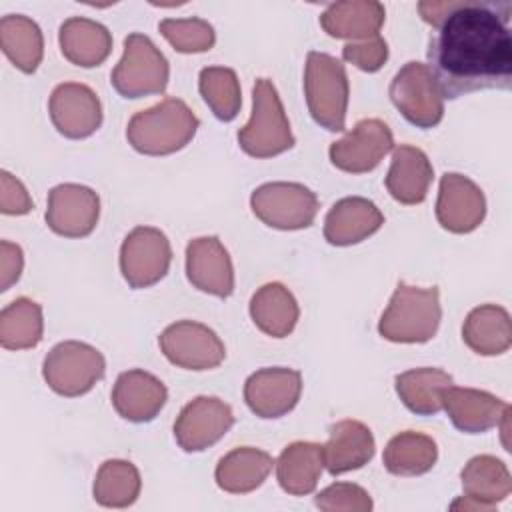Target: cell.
Segmentation results:
<instances>
[{
    "label": "cell",
    "mask_w": 512,
    "mask_h": 512,
    "mask_svg": "<svg viewBox=\"0 0 512 512\" xmlns=\"http://www.w3.org/2000/svg\"><path fill=\"white\" fill-rule=\"evenodd\" d=\"M314 504L324 512H370L372 498L370 494L352 482H334L320 490L314 498Z\"/></svg>",
    "instance_id": "cell-38"
},
{
    "label": "cell",
    "mask_w": 512,
    "mask_h": 512,
    "mask_svg": "<svg viewBox=\"0 0 512 512\" xmlns=\"http://www.w3.org/2000/svg\"><path fill=\"white\" fill-rule=\"evenodd\" d=\"M172 262L168 236L154 226H136L120 246V272L130 288L140 290L160 282Z\"/></svg>",
    "instance_id": "cell-10"
},
{
    "label": "cell",
    "mask_w": 512,
    "mask_h": 512,
    "mask_svg": "<svg viewBox=\"0 0 512 512\" xmlns=\"http://www.w3.org/2000/svg\"><path fill=\"white\" fill-rule=\"evenodd\" d=\"M54 128L72 140L92 136L102 124V104L98 94L80 82L58 84L48 100Z\"/></svg>",
    "instance_id": "cell-15"
},
{
    "label": "cell",
    "mask_w": 512,
    "mask_h": 512,
    "mask_svg": "<svg viewBox=\"0 0 512 512\" xmlns=\"http://www.w3.org/2000/svg\"><path fill=\"white\" fill-rule=\"evenodd\" d=\"M272 466L274 460L268 452L252 446H240L218 460L214 478L218 488L224 492L248 494L264 484Z\"/></svg>",
    "instance_id": "cell-29"
},
{
    "label": "cell",
    "mask_w": 512,
    "mask_h": 512,
    "mask_svg": "<svg viewBox=\"0 0 512 512\" xmlns=\"http://www.w3.org/2000/svg\"><path fill=\"white\" fill-rule=\"evenodd\" d=\"M24 268V254L18 244L8 240L0 242V290L6 292L12 284L18 282Z\"/></svg>",
    "instance_id": "cell-41"
},
{
    "label": "cell",
    "mask_w": 512,
    "mask_h": 512,
    "mask_svg": "<svg viewBox=\"0 0 512 512\" xmlns=\"http://www.w3.org/2000/svg\"><path fill=\"white\" fill-rule=\"evenodd\" d=\"M234 424L230 404L216 396H196L178 414L174 438L184 452H202L214 446Z\"/></svg>",
    "instance_id": "cell-13"
},
{
    "label": "cell",
    "mask_w": 512,
    "mask_h": 512,
    "mask_svg": "<svg viewBox=\"0 0 512 512\" xmlns=\"http://www.w3.org/2000/svg\"><path fill=\"white\" fill-rule=\"evenodd\" d=\"M142 488V478L138 468L120 458H112L100 464L94 486H92V496L100 506L106 508H126L132 506Z\"/></svg>",
    "instance_id": "cell-35"
},
{
    "label": "cell",
    "mask_w": 512,
    "mask_h": 512,
    "mask_svg": "<svg viewBox=\"0 0 512 512\" xmlns=\"http://www.w3.org/2000/svg\"><path fill=\"white\" fill-rule=\"evenodd\" d=\"M464 496L452 502V510H492L506 500L512 490V478L506 464L490 454L474 456L460 472Z\"/></svg>",
    "instance_id": "cell-19"
},
{
    "label": "cell",
    "mask_w": 512,
    "mask_h": 512,
    "mask_svg": "<svg viewBox=\"0 0 512 512\" xmlns=\"http://www.w3.org/2000/svg\"><path fill=\"white\" fill-rule=\"evenodd\" d=\"M250 318L272 338H286L296 328L300 308L294 294L280 282L260 286L250 298Z\"/></svg>",
    "instance_id": "cell-30"
},
{
    "label": "cell",
    "mask_w": 512,
    "mask_h": 512,
    "mask_svg": "<svg viewBox=\"0 0 512 512\" xmlns=\"http://www.w3.org/2000/svg\"><path fill=\"white\" fill-rule=\"evenodd\" d=\"M48 228L64 238H84L92 234L100 218L98 194L82 184L66 182L48 192Z\"/></svg>",
    "instance_id": "cell-14"
},
{
    "label": "cell",
    "mask_w": 512,
    "mask_h": 512,
    "mask_svg": "<svg viewBox=\"0 0 512 512\" xmlns=\"http://www.w3.org/2000/svg\"><path fill=\"white\" fill-rule=\"evenodd\" d=\"M158 344L166 360L184 370H212L226 358V348L218 334L194 320H180L166 326Z\"/></svg>",
    "instance_id": "cell-11"
},
{
    "label": "cell",
    "mask_w": 512,
    "mask_h": 512,
    "mask_svg": "<svg viewBox=\"0 0 512 512\" xmlns=\"http://www.w3.org/2000/svg\"><path fill=\"white\" fill-rule=\"evenodd\" d=\"M442 320L440 292L436 286L420 288L400 282L380 316L378 332L398 344H422L436 336Z\"/></svg>",
    "instance_id": "cell-3"
},
{
    "label": "cell",
    "mask_w": 512,
    "mask_h": 512,
    "mask_svg": "<svg viewBox=\"0 0 512 512\" xmlns=\"http://www.w3.org/2000/svg\"><path fill=\"white\" fill-rule=\"evenodd\" d=\"M288 116L276 86L268 78H258L252 88V114L238 130L240 148L252 158H272L294 146Z\"/></svg>",
    "instance_id": "cell-5"
},
{
    "label": "cell",
    "mask_w": 512,
    "mask_h": 512,
    "mask_svg": "<svg viewBox=\"0 0 512 512\" xmlns=\"http://www.w3.org/2000/svg\"><path fill=\"white\" fill-rule=\"evenodd\" d=\"M170 64L160 48L140 32L124 38V54L110 74V84L122 98L162 94L168 86Z\"/></svg>",
    "instance_id": "cell-6"
},
{
    "label": "cell",
    "mask_w": 512,
    "mask_h": 512,
    "mask_svg": "<svg viewBox=\"0 0 512 512\" xmlns=\"http://www.w3.org/2000/svg\"><path fill=\"white\" fill-rule=\"evenodd\" d=\"M376 442L372 430L360 420H340L330 426L328 442L322 444L324 468L332 476H340L362 468L374 456Z\"/></svg>",
    "instance_id": "cell-22"
},
{
    "label": "cell",
    "mask_w": 512,
    "mask_h": 512,
    "mask_svg": "<svg viewBox=\"0 0 512 512\" xmlns=\"http://www.w3.org/2000/svg\"><path fill=\"white\" fill-rule=\"evenodd\" d=\"M442 408L446 410L452 424L466 434H482L494 426H500L502 420L510 414V406L478 388H460L450 384L442 392Z\"/></svg>",
    "instance_id": "cell-20"
},
{
    "label": "cell",
    "mask_w": 512,
    "mask_h": 512,
    "mask_svg": "<svg viewBox=\"0 0 512 512\" xmlns=\"http://www.w3.org/2000/svg\"><path fill=\"white\" fill-rule=\"evenodd\" d=\"M392 104L416 128L428 130L442 122L444 96L422 62H406L392 78L388 88Z\"/></svg>",
    "instance_id": "cell-8"
},
{
    "label": "cell",
    "mask_w": 512,
    "mask_h": 512,
    "mask_svg": "<svg viewBox=\"0 0 512 512\" xmlns=\"http://www.w3.org/2000/svg\"><path fill=\"white\" fill-rule=\"evenodd\" d=\"M110 398L118 416L134 424H144L160 414L168 400V390L154 374L134 368L116 378Z\"/></svg>",
    "instance_id": "cell-21"
},
{
    "label": "cell",
    "mask_w": 512,
    "mask_h": 512,
    "mask_svg": "<svg viewBox=\"0 0 512 512\" xmlns=\"http://www.w3.org/2000/svg\"><path fill=\"white\" fill-rule=\"evenodd\" d=\"M342 58L362 72H378L388 60V44L380 34L368 40L348 42L342 48Z\"/></svg>",
    "instance_id": "cell-39"
},
{
    "label": "cell",
    "mask_w": 512,
    "mask_h": 512,
    "mask_svg": "<svg viewBox=\"0 0 512 512\" xmlns=\"http://www.w3.org/2000/svg\"><path fill=\"white\" fill-rule=\"evenodd\" d=\"M304 96L314 122L328 132H342L348 108V74L344 64L324 52H308Z\"/></svg>",
    "instance_id": "cell-4"
},
{
    "label": "cell",
    "mask_w": 512,
    "mask_h": 512,
    "mask_svg": "<svg viewBox=\"0 0 512 512\" xmlns=\"http://www.w3.org/2000/svg\"><path fill=\"white\" fill-rule=\"evenodd\" d=\"M302 394V374L292 368H260L244 384V402L258 418H280L294 410Z\"/></svg>",
    "instance_id": "cell-17"
},
{
    "label": "cell",
    "mask_w": 512,
    "mask_h": 512,
    "mask_svg": "<svg viewBox=\"0 0 512 512\" xmlns=\"http://www.w3.org/2000/svg\"><path fill=\"white\" fill-rule=\"evenodd\" d=\"M44 334L42 308L32 298L20 296L0 312V344L6 350H28L40 344Z\"/></svg>",
    "instance_id": "cell-34"
},
{
    "label": "cell",
    "mask_w": 512,
    "mask_h": 512,
    "mask_svg": "<svg viewBox=\"0 0 512 512\" xmlns=\"http://www.w3.org/2000/svg\"><path fill=\"white\" fill-rule=\"evenodd\" d=\"M420 16L436 34L428 44V68L444 98L512 84L510 2H420Z\"/></svg>",
    "instance_id": "cell-1"
},
{
    "label": "cell",
    "mask_w": 512,
    "mask_h": 512,
    "mask_svg": "<svg viewBox=\"0 0 512 512\" xmlns=\"http://www.w3.org/2000/svg\"><path fill=\"white\" fill-rule=\"evenodd\" d=\"M160 34L168 44L182 54L208 52L216 42V32L210 22L202 18H164L158 24Z\"/></svg>",
    "instance_id": "cell-37"
},
{
    "label": "cell",
    "mask_w": 512,
    "mask_h": 512,
    "mask_svg": "<svg viewBox=\"0 0 512 512\" xmlns=\"http://www.w3.org/2000/svg\"><path fill=\"white\" fill-rule=\"evenodd\" d=\"M198 90L212 114L222 120L230 122L238 116L242 106L240 82L232 68L226 66H208L200 70Z\"/></svg>",
    "instance_id": "cell-36"
},
{
    "label": "cell",
    "mask_w": 512,
    "mask_h": 512,
    "mask_svg": "<svg viewBox=\"0 0 512 512\" xmlns=\"http://www.w3.org/2000/svg\"><path fill=\"white\" fill-rule=\"evenodd\" d=\"M198 118L180 98L162 102L136 112L128 126V144L146 156H168L182 150L198 130Z\"/></svg>",
    "instance_id": "cell-2"
},
{
    "label": "cell",
    "mask_w": 512,
    "mask_h": 512,
    "mask_svg": "<svg viewBox=\"0 0 512 512\" xmlns=\"http://www.w3.org/2000/svg\"><path fill=\"white\" fill-rule=\"evenodd\" d=\"M188 282L210 296L228 298L234 292V266L216 236H200L186 246Z\"/></svg>",
    "instance_id": "cell-18"
},
{
    "label": "cell",
    "mask_w": 512,
    "mask_h": 512,
    "mask_svg": "<svg viewBox=\"0 0 512 512\" xmlns=\"http://www.w3.org/2000/svg\"><path fill=\"white\" fill-rule=\"evenodd\" d=\"M486 216V198L476 182L458 172H446L440 178L436 218L452 234L476 230Z\"/></svg>",
    "instance_id": "cell-16"
},
{
    "label": "cell",
    "mask_w": 512,
    "mask_h": 512,
    "mask_svg": "<svg viewBox=\"0 0 512 512\" xmlns=\"http://www.w3.org/2000/svg\"><path fill=\"white\" fill-rule=\"evenodd\" d=\"M384 20L386 10L374 0L334 2L320 14V26L328 36L350 42L378 36Z\"/></svg>",
    "instance_id": "cell-26"
},
{
    "label": "cell",
    "mask_w": 512,
    "mask_h": 512,
    "mask_svg": "<svg viewBox=\"0 0 512 512\" xmlns=\"http://www.w3.org/2000/svg\"><path fill=\"white\" fill-rule=\"evenodd\" d=\"M394 150V136L386 122L378 118H364L330 144V162L348 174H364L374 170L380 160Z\"/></svg>",
    "instance_id": "cell-12"
},
{
    "label": "cell",
    "mask_w": 512,
    "mask_h": 512,
    "mask_svg": "<svg viewBox=\"0 0 512 512\" xmlns=\"http://www.w3.org/2000/svg\"><path fill=\"white\" fill-rule=\"evenodd\" d=\"M58 44L68 62L80 68H94L110 56L112 34L96 20L72 16L60 24Z\"/></svg>",
    "instance_id": "cell-25"
},
{
    "label": "cell",
    "mask_w": 512,
    "mask_h": 512,
    "mask_svg": "<svg viewBox=\"0 0 512 512\" xmlns=\"http://www.w3.org/2000/svg\"><path fill=\"white\" fill-rule=\"evenodd\" d=\"M462 340L480 356L504 354L512 344L508 310L498 304H482L472 308L462 324Z\"/></svg>",
    "instance_id": "cell-28"
},
{
    "label": "cell",
    "mask_w": 512,
    "mask_h": 512,
    "mask_svg": "<svg viewBox=\"0 0 512 512\" xmlns=\"http://www.w3.org/2000/svg\"><path fill=\"white\" fill-rule=\"evenodd\" d=\"M254 216L276 230H302L318 214V196L300 182H266L250 196Z\"/></svg>",
    "instance_id": "cell-9"
},
{
    "label": "cell",
    "mask_w": 512,
    "mask_h": 512,
    "mask_svg": "<svg viewBox=\"0 0 512 512\" xmlns=\"http://www.w3.org/2000/svg\"><path fill=\"white\" fill-rule=\"evenodd\" d=\"M384 224V214L380 208L362 196H346L338 200L324 218V238L332 246H352Z\"/></svg>",
    "instance_id": "cell-23"
},
{
    "label": "cell",
    "mask_w": 512,
    "mask_h": 512,
    "mask_svg": "<svg viewBox=\"0 0 512 512\" xmlns=\"http://www.w3.org/2000/svg\"><path fill=\"white\" fill-rule=\"evenodd\" d=\"M276 466V480L280 488L290 496H306L312 494L318 486L324 458H322V444L318 442H292L288 444L278 460Z\"/></svg>",
    "instance_id": "cell-27"
},
{
    "label": "cell",
    "mask_w": 512,
    "mask_h": 512,
    "mask_svg": "<svg viewBox=\"0 0 512 512\" xmlns=\"http://www.w3.org/2000/svg\"><path fill=\"white\" fill-rule=\"evenodd\" d=\"M0 46L6 58L24 74L36 72L44 56L40 26L24 14H6L0 20Z\"/></svg>",
    "instance_id": "cell-31"
},
{
    "label": "cell",
    "mask_w": 512,
    "mask_h": 512,
    "mask_svg": "<svg viewBox=\"0 0 512 512\" xmlns=\"http://www.w3.org/2000/svg\"><path fill=\"white\" fill-rule=\"evenodd\" d=\"M106 360L100 350L86 342L64 340L50 348L42 362V376L48 388L64 398L90 392L104 378Z\"/></svg>",
    "instance_id": "cell-7"
},
{
    "label": "cell",
    "mask_w": 512,
    "mask_h": 512,
    "mask_svg": "<svg viewBox=\"0 0 512 512\" xmlns=\"http://www.w3.org/2000/svg\"><path fill=\"white\" fill-rule=\"evenodd\" d=\"M434 178V168L428 156L410 144H400L392 150V162L386 174V190L390 196L406 206L426 200Z\"/></svg>",
    "instance_id": "cell-24"
},
{
    "label": "cell",
    "mask_w": 512,
    "mask_h": 512,
    "mask_svg": "<svg viewBox=\"0 0 512 512\" xmlns=\"http://www.w3.org/2000/svg\"><path fill=\"white\" fill-rule=\"evenodd\" d=\"M0 212L8 216H22L34 208V202L24 184L8 170L0 172Z\"/></svg>",
    "instance_id": "cell-40"
},
{
    "label": "cell",
    "mask_w": 512,
    "mask_h": 512,
    "mask_svg": "<svg viewBox=\"0 0 512 512\" xmlns=\"http://www.w3.org/2000/svg\"><path fill=\"white\" fill-rule=\"evenodd\" d=\"M438 460L436 442L422 432L404 430L392 436L384 448V468L394 476H420L432 470Z\"/></svg>",
    "instance_id": "cell-33"
},
{
    "label": "cell",
    "mask_w": 512,
    "mask_h": 512,
    "mask_svg": "<svg viewBox=\"0 0 512 512\" xmlns=\"http://www.w3.org/2000/svg\"><path fill=\"white\" fill-rule=\"evenodd\" d=\"M452 382V376L440 368H412L396 376L394 386L402 404L418 414L432 416L442 410V392Z\"/></svg>",
    "instance_id": "cell-32"
}]
</instances>
